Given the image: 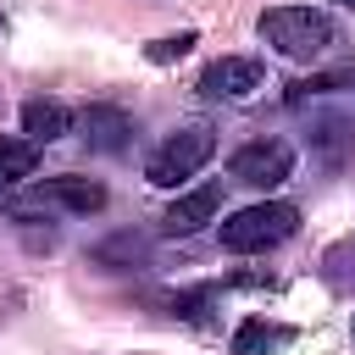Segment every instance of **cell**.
Instances as JSON below:
<instances>
[{
    "label": "cell",
    "instance_id": "8fae6325",
    "mask_svg": "<svg viewBox=\"0 0 355 355\" xmlns=\"http://www.w3.org/2000/svg\"><path fill=\"white\" fill-rule=\"evenodd\" d=\"M322 283L333 294H355V233L322 250Z\"/></svg>",
    "mask_w": 355,
    "mask_h": 355
},
{
    "label": "cell",
    "instance_id": "8992f818",
    "mask_svg": "<svg viewBox=\"0 0 355 355\" xmlns=\"http://www.w3.org/2000/svg\"><path fill=\"white\" fill-rule=\"evenodd\" d=\"M261 61L255 55H222V61H211L205 72H200V94L205 100H250L255 89H261Z\"/></svg>",
    "mask_w": 355,
    "mask_h": 355
},
{
    "label": "cell",
    "instance_id": "7a4b0ae2",
    "mask_svg": "<svg viewBox=\"0 0 355 355\" xmlns=\"http://www.w3.org/2000/svg\"><path fill=\"white\" fill-rule=\"evenodd\" d=\"M294 227H300V205H288V200H261V205L233 211V216L216 227V239H222V250L250 255V250H272V244H283Z\"/></svg>",
    "mask_w": 355,
    "mask_h": 355
},
{
    "label": "cell",
    "instance_id": "277c9868",
    "mask_svg": "<svg viewBox=\"0 0 355 355\" xmlns=\"http://www.w3.org/2000/svg\"><path fill=\"white\" fill-rule=\"evenodd\" d=\"M105 205V183H94V178H44V183H33L17 205H11V216H28V211H67V216H94Z\"/></svg>",
    "mask_w": 355,
    "mask_h": 355
},
{
    "label": "cell",
    "instance_id": "5b68a950",
    "mask_svg": "<svg viewBox=\"0 0 355 355\" xmlns=\"http://www.w3.org/2000/svg\"><path fill=\"white\" fill-rule=\"evenodd\" d=\"M227 172H233L239 183H250V189H277V183L294 172V144H288V139H255V144L233 150Z\"/></svg>",
    "mask_w": 355,
    "mask_h": 355
},
{
    "label": "cell",
    "instance_id": "e0dca14e",
    "mask_svg": "<svg viewBox=\"0 0 355 355\" xmlns=\"http://www.w3.org/2000/svg\"><path fill=\"white\" fill-rule=\"evenodd\" d=\"M338 6H349V11H355V0H338Z\"/></svg>",
    "mask_w": 355,
    "mask_h": 355
},
{
    "label": "cell",
    "instance_id": "ba28073f",
    "mask_svg": "<svg viewBox=\"0 0 355 355\" xmlns=\"http://www.w3.org/2000/svg\"><path fill=\"white\" fill-rule=\"evenodd\" d=\"M78 128H83V144L89 150H100V155H122L128 144H133V116L122 111V105H83V116H78Z\"/></svg>",
    "mask_w": 355,
    "mask_h": 355
},
{
    "label": "cell",
    "instance_id": "6da1fadb",
    "mask_svg": "<svg viewBox=\"0 0 355 355\" xmlns=\"http://www.w3.org/2000/svg\"><path fill=\"white\" fill-rule=\"evenodd\" d=\"M261 39L288 61H316L333 44V17L316 6H272L261 11Z\"/></svg>",
    "mask_w": 355,
    "mask_h": 355
},
{
    "label": "cell",
    "instance_id": "52a82bcc",
    "mask_svg": "<svg viewBox=\"0 0 355 355\" xmlns=\"http://www.w3.org/2000/svg\"><path fill=\"white\" fill-rule=\"evenodd\" d=\"M305 144L316 155V166L327 172H344L355 161V116H311L305 128Z\"/></svg>",
    "mask_w": 355,
    "mask_h": 355
},
{
    "label": "cell",
    "instance_id": "7c38bea8",
    "mask_svg": "<svg viewBox=\"0 0 355 355\" xmlns=\"http://www.w3.org/2000/svg\"><path fill=\"white\" fill-rule=\"evenodd\" d=\"M33 166H39L33 139H0V189H17L22 178H33Z\"/></svg>",
    "mask_w": 355,
    "mask_h": 355
},
{
    "label": "cell",
    "instance_id": "2e32d148",
    "mask_svg": "<svg viewBox=\"0 0 355 355\" xmlns=\"http://www.w3.org/2000/svg\"><path fill=\"white\" fill-rule=\"evenodd\" d=\"M189 50H194V33L183 28V33H166V39H155V44L144 50V55H150V61L161 67V61H178V55H189Z\"/></svg>",
    "mask_w": 355,
    "mask_h": 355
},
{
    "label": "cell",
    "instance_id": "5bb4252c",
    "mask_svg": "<svg viewBox=\"0 0 355 355\" xmlns=\"http://www.w3.org/2000/svg\"><path fill=\"white\" fill-rule=\"evenodd\" d=\"M216 300V288L205 283V288H189V294H172L166 305H172V316H183V322H205V305Z\"/></svg>",
    "mask_w": 355,
    "mask_h": 355
},
{
    "label": "cell",
    "instance_id": "30bf717a",
    "mask_svg": "<svg viewBox=\"0 0 355 355\" xmlns=\"http://www.w3.org/2000/svg\"><path fill=\"white\" fill-rule=\"evenodd\" d=\"M67 128H72V111H67L61 100H28V105H22V139L55 144Z\"/></svg>",
    "mask_w": 355,
    "mask_h": 355
},
{
    "label": "cell",
    "instance_id": "9c48e42d",
    "mask_svg": "<svg viewBox=\"0 0 355 355\" xmlns=\"http://www.w3.org/2000/svg\"><path fill=\"white\" fill-rule=\"evenodd\" d=\"M216 211H222V189H216V183L189 189V194H178V200L161 211V233H194V227L216 222Z\"/></svg>",
    "mask_w": 355,
    "mask_h": 355
},
{
    "label": "cell",
    "instance_id": "9a60e30c",
    "mask_svg": "<svg viewBox=\"0 0 355 355\" xmlns=\"http://www.w3.org/2000/svg\"><path fill=\"white\" fill-rule=\"evenodd\" d=\"M94 261H100V266H111V261H128V266H133V261H144V239H133V233H122V239H111V244H100V250H94Z\"/></svg>",
    "mask_w": 355,
    "mask_h": 355
},
{
    "label": "cell",
    "instance_id": "4fadbf2b",
    "mask_svg": "<svg viewBox=\"0 0 355 355\" xmlns=\"http://www.w3.org/2000/svg\"><path fill=\"white\" fill-rule=\"evenodd\" d=\"M283 338H288V327H272V322L250 316V322H239V333H233V355H261V349H272V344H283Z\"/></svg>",
    "mask_w": 355,
    "mask_h": 355
},
{
    "label": "cell",
    "instance_id": "3957f363",
    "mask_svg": "<svg viewBox=\"0 0 355 355\" xmlns=\"http://www.w3.org/2000/svg\"><path fill=\"white\" fill-rule=\"evenodd\" d=\"M211 150H216V133L205 128V122H194V128H178L150 161H144V178L155 183V189H178L183 178H194L205 161H211Z\"/></svg>",
    "mask_w": 355,
    "mask_h": 355
}]
</instances>
